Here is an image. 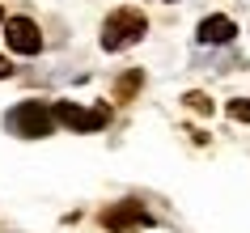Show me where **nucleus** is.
Wrapping results in <instances>:
<instances>
[{
  "label": "nucleus",
  "mask_w": 250,
  "mask_h": 233,
  "mask_svg": "<svg viewBox=\"0 0 250 233\" xmlns=\"http://www.w3.org/2000/svg\"><path fill=\"white\" fill-rule=\"evenodd\" d=\"M4 127L13 131V136H26V140H39V136H51L55 131V110L39 98H30V102H17L9 115H4Z\"/></svg>",
  "instance_id": "f257e3e1"
},
{
  "label": "nucleus",
  "mask_w": 250,
  "mask_h": 233,
  "mask_svg": "<svg viewBox=\"0 0 250 233\" xmlns=\"http://www.w3.org/2000/svg\"><path fill=\"white\" fill-rule=\"evenodd\" d=\"M145 34H148L145 13H136V9H119V13L106 17V26H102V47H106V51H127V47H136Z\"/></svg>",
  "instance_id": "f03ea898"
},
{
  "label": "nucleus",
  "mask_w": 250,
  "mask_h": 233,
  "mask_svg": "<svg viewBox=\"0 0 250 233\" xmlns=\"http://www.w3.org/2000/svg\"><path fill=\"white\" fill-rule=\"evenodd\" d=\"M102 229L110 233H136V229H153V216H148L140 204L132 199H123V204H110L102 212Z\"/></svg>",
  "instance_id": "7ed1b4c3"
},
{
  "label": "nucleus",
  "mask_w": 250,
  "mask_h": 233,
  "mask_svg": "<svg viewBox=\"0 0 250 233\" xmlns=\"http://www.w3.org/2000/svg\"><path fill=\"white\" fill-rule=\"evenodd\" d=\"M51 110H55V123H64V127H72V131H98V127H106V119H110V106L85 110V106H77V102H55Z\"/></svg>",
  "instance_id": "20e7f679"
},
{
  "label": "nucleus",
  "mask_w": 250,
  "mask_h": 233,
  "mask_svg": "<svg viewBox=\"0 0 250 233\" xmlns=\"http://www.w3.org/2000/svg\"><path fill=\"white\" fill-rule=\"evenodd\" d=\"M4 42H9L17 55H39L42 51V30L34 26L30 17H9V21H4Z\"/></svg>",
  "instance_id": "39448f33"
},
{
  "label": "nucleus",
  "mask_w": 250,
  "mask_h": 233,
  "mask_svg": "<svg viewBox=\"0 0 250 233\" xmlns=\"http://www.w3.org/2000/svg\"><path fill=\"white\" fill-rule=\"evenodd\" d=\"M233 34H237V26L229 17H221V13L199 21V42H204V47H225V42H233Z\"/></svg>",
  "instance_id": "423d86ee"
},
{
  "label": "nucleus",
  "mask_w": 250,
  "mask_h": 233,
  "mask_svg": "<svg viewBox=\"0 0 250 233\" xmlns=\"http://www.w3.org/2000/svg\"><path fill=\"white\" fill-rule=\"evenodd\" d=\"M140 81H145V72H136V68H132V72H127V77L115 85V102H127V98L140 89Z\"/></svg>",
  "instance_id": "0eeeda50"
},
{
  "label": "nucleus",
  "mask_w": 250,
  "mask_h": 233,
  "mask_svg": "<svg viewBox=\"0 0 250 233\" xmlns=\"http://www.w3.org/2000/svg\"><path fill=\"white\" fill-rule=\"evenodd\" d=\"M229 115L242 119V123H250V102H246V98H233V102H229Z\"/></svg>",
  "instance_id": "6e6552de"
},
{
  "label": "nucleus",
  "mask_w": 250,
  "mask_h": 233,
  "mask_svg": "<svg viewBox=\"0 0 250 233\" xmlns=\"http://www.w3.org/2000/svg\"><path fill=\"white\" fill-rule=\"evenodd\" d=\"M183 102L191 106V110H199V115H208V110H212V102H208V98H204V93H187Z\"/></svg>",
  "instance_id": "1a4fd4ad"
},
{
  "label": "nucleus",
  "mask_w": 250,
  "mask_h": 233,
  "mask_svg": "<svg viewBox=\"0 0 250 233\" xmlns=\"http://www.w3.org/2000/svg\"><path fill=\"white\" fill-rule=\"evenodd\" d=\"M4 77H13V64H9V60L0 55V81H4Z\"/></svg>",
  "instance_id": "9d476101"
},
{
  "label": "nucleus",
  "mask_w": 250,
  "mask_h": 233,
  "mask_svg": "<svg viewBox=\"0 0 250 233\" xmlns=\"http://www.w3.org/2000/svg\"><path fill=\"white\" fill-rule=\"evenodd\" d=\"M0 21H4V9H0Z\"/></svg>",
  "instance_id": "9b49d317"
}]
</instances>
